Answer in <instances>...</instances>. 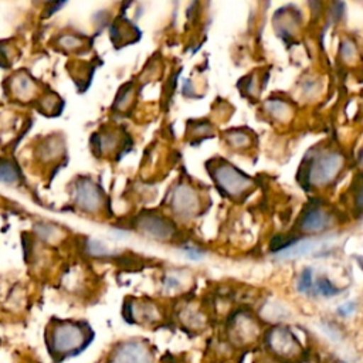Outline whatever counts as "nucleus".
Masks as SVG:
<instances>
[{
  "label": "nucleus",
  "instance_id": "nucleus-1",
  "mask_svg": "<svg viewBox=\"0 0 363 363\" xmlns=\"http://www.w3.org/2000/svg\"><path fill=\"white\" fill-rule=\"evenodd\" d=\"M345 157L337 150H320L312 155L311 159L305 157L299 167L302 184L308 183L311 187H325L330 184L342 172Z\"/></svg>",
  "mask_w": 363,
  "mask_h": 363
},
{
  "label": "nucleus",
  "instance_id": "nucleus-2",
  "mask_svg": "<svg viewBox=\"0 0 363 363\" xmlns=\"http://www.w3.org/2000/svg\"><path fill=\"white\" fill-rule=\"evenodd\" d=\"M208 174L214 180L217 189L231 199L247 193L254 186V180L251 177L224 159L211 160Z\"/></svg>",
  "mask_w": 363,
  "mask_h": 363
},
{
  "label": "nucleus",
  "instance_id": "nucleus-3",
  "mask_svg": "<svg viewBox=\"0 0 363 363\" xmlns=\"http://www.w3.org/2000/svg\"><path fill=\"white\" fill-rule=\"evenodd\" d=\"M48 343L55 354L68 357L79 353V350L85 347L88 343V332L78 322L62 320L52 326Z\"/></svg>",
  "mask_w": 363,
  "mask_h": 363
},
{
  "label": "nucleus",
  "instance_id": "nucleus-4",
  "mask_svg": "<svg viewBox=\"0 0 363 363\" xmlns=\"http://www.w3.org/2000/svg\"><path fill=\"white\" fill-rule=\"evenodd\" d=\"M265 346L278 359L291 360L301 354V343L294 332L286 326H275L265 335Z\"/></svg>",
  "mask_w": 363,
  "mask_h": 363
},
{
  "label": "nucleus",
  "instance_id": "nucleus-5",
  "mask_svg": "<svg viewBox=\"0 0 363 363\" xmlns=\"http://www.w3.org/2000/svg\"><path fill=\"white\" fill-rule=\"evenodd\" d=\"M170 208L179 218L194 217L200 210V197L197 190L189 183H177L170 193Z\"/></svg>",
  "mask_w": 363,
  "mask_h": 363
},
{
  "label": "nucleus",
  "instance_id": "nucleus-6",
  "mask_svg": "<svg viewBox=\"0 0 363 363\" xmlns=\"http://www.w3.org/2000/svg\"><path fill=\"white\" fill-rule=\"evenodd\" d=\"M75 206L85 213H96L102 208L104 194L101 187L91 179H79L74 190Z\"/></svg>",
  "mask_w": 363,
  "mask_h": 363
},
{
  "label": "nucleus",
  "instance_id": "nucleus-7",
  "mask_svg": "<svg viewBox=\"0 0 363 363\" xmlns=\"http://www.w3.org/2000/svg\"><path fill=\"white\" fill-rule=\"evenodd\" d=\"M109 363H153V353L142 340H126L113 349Z\"/></svg>",
  "mask_w": 363,
  "mask_h": 363
},
{
  "label": "nucleus",
  "instance_id": "nucleus-8",
  "mask_svg": "<svg viewBox=\"0 0 363 363\" xmlns=\"http://www.w3.org/2000/svg\"><path fill=\"white\" fill-rule=\"evenodd\" d=\"M138 228L143 234H146L155 240H162V241L170 240L174 234L173 223L170 220H167L166 217L153 214V213L139 216Z\"/></svg>",
  "mask_w": 363,
  "mask_h": 363
},
{
  "label": "nucleus",
  "instance_id": "nucleus-9",
  "mask_svg": "<svg viewBox=\"0 0 363 363\" xmlns=\"http://www.w3.org/2000/svg\"><path fill=\"white\" fill-rule=\"evenodd\" d=\"M330 224L329 213L320 204L308 206L298 220V230L303 234H318Z\"/></svg>",
  "mask_w": 363,
  "mask_h": 363
},
{
  "label": "nucleus",
  "instance_id": "nucleus-10",
  "mask_svg": "<svg viewBox=\"0 0 363 363\" xmlns=\"http://www.w3.org/2000/svg\"><path fill=\"white\" fill-rule=\"evenodd\" d=\"M230 333L235 342H240L241 345H247L257 339L259 333V328L257 320L250 313L241 312L234 315L230 326Z\"/></svg>",
  "mask_w": 363,
  "mask_h": 363
},
{
  "label": "nucleus",
  "instance_id": "nucleus-11",
  "mask_svg": "<svg viewBox=\"0 0 363 363\" xmlns=\"http://www.w3.org/2000/svg\"><path fill=\"white\" fill-rule=\"evenodd\" d=\"M318 245H319L318 241H303L301 244H294V245L279 251L277 254V257H279V258H289V259L298 258V257H303V255L315 251L318 248Z\"/></svg>",
  "mask_w": 363,
  "mask_h": 363
},
{
  "label": "nucleus",
  "instance_id": "nucleus-12",
  "mask_svg": "<svg viewBox=\"0 0 363 363\" xmlns=\"http://www.w3.org/2000/svg\"><path fill=\"white\" fill-rule=\"evenodd\" d=\"M265 111L271 116H274L275 119H278L281 122L286 121L289 118V115L292 113L291 106L285 101H281L277 98H271V99L265 101Z\"/></svg>",
  "mask_w": 363,
  "mask_h": 363
},
{
  "label": "nucleus",
  "instance_id": "nucleus-13",
  "mask_svg": "<svg viewBox=\"0 0 363 363\" xmlns=\"http://www.w3.org/2000/svg\"><path fill=\"white\" fill-rule=\"evenodd\" d=\"M227 143L234 149H248L252 145V138L244 129H230L225 132Z\"/></svg>",
  "mask_w": 363,
  "mask_h": 363
},
{
  "label": "nucleus",
  "instance_id": "nucleus-14",
  "mask_svg": "<svg viewBox=\"0 0 363 363\" xmlns=\"http://www.w3.org/2000/svg\"><path fill=\"white\" fill-rule=\"evenodd\" d=\"M21 180L20 169L14 162L0 160V183L18 184Z\"/></svg>",
  "mask_w": 363,
  "mask_h": 363
},
{
  "label": "nucleus",
  "instance_id": "nucleus-15",
  "mask_svg": "<svg viewBox=\"0 0 363 363\" xmlns=\"http://www.w3.org/2000/svg\"><path fill=\"white\" fill-rule=\"evenodd\" d=\"M342 292L340 288H337L332 281H329L326 277H319L318 279L313 281V295H320L325 298H332L336 296Z\"/></svg>",
  "mask_w": 363,
  "mask_h": 363
},
{
  "label": "nucleus",
  "instance_id": "nucleus-16",
  "mask_svg": "<svg viewBox=\"0 0 363 363\" xmlns=\"http://www.w3.org/2000/svg\"><path fill=\"white\" fill-rule=\"evenodd\" d=\"M33 89H34V84L31 81L30 77H17L16 81H14V85H13V91L21 98V99H26L28 98L30 95H33Z\"/></svg>",
  "mask_w": 363,
  "mask_h": 363
},
{
  "label": "nucleus",
  "instance_id": "nucleus-17",
  "mask_svg": "<svg viewBox=\"0 0 363 363\" xmlns=\"http://www.w3.org/2000/svg\"><path fill=\"white\" fill-rule=\"evenodd\" d=\"M313 271L311 268H305L299 278H298V284H296V289L301 294H311L313 291Z\"/></svg>",
  "mask_w": 363,
  "mask_h": 363
},
{
  "label": "nucleus",
  "instance_id": "nucleus-18",
  "mask_svg": "<svg viewBox=\"0 0 363 363\" xmlns=\"http://www.w3.org/2000/svg\"><path fill=\"white\" fill-rule=\"evenodd\" d=\"M356 308H357V303H356V302H353V301H347V302L342 303L340 306H337L336 312H337V315H339V316H342V318H347V316H350V315H353V313H354Z\"/></svg>",
  "mask_w": 363,
  "mask_h": 363
},
{
  "label": "nucleus",
  "instance_id": "nucleus-19",
  "mask_svg": "<svg viewBox=\"0 0 363 363\" xmlns=\"http://www.w3.org/2000/svg\"><path fill=\"white\" fill-rule=\"evenodd\" d=\"M354 206L363 210V184H360L354 193Z\"/></svg>",
  "mask_w": 363,
  "mask_h": 363
},
{
  "label": "nucleus",
  "instance_id": "nucleus-20",
  "mask_svg": "<svg viewBox=\"0 0 363 363\" xmlns=\"http://www.w3.org/2000/svg\"><path fill=\"white\" fill-rule=\"evenodd\" d=\"M183 251H184V254H186L190 259H200V258H201V252H200L197 248L186 247Z\"/></svg>",
  "mask_w": 363,
  "mask_h": 363
},
{
  "label": "nucleus",
  "instance_id": "nucleus-21",
  "mask_svg": "<svg viewBox=\"0 0 363 363\" xmlns=\"http://www.w3.org/2000/svg\"><path fill=\"white\" fill-rule=\"evenodd\" d=\"M298 363H316V362H313V360H311V359H303V360H299Z\"/></svg>",
  "mask_w": 363,
  "mask_h": 363
},
{
  "label": "nucleus",
  "instance_id": "nucleus-22",
  "mask_svg": "<svg viewBox=\"0 0 363 363\" xmlns=\"http://www.w3.org/2000/svg\"><path fill=\"white\" fill-rule=\"evenodd\" d=\"M360 162H362V164H363V150H362V156H360Z\"/></svg>",
  "mask_w": 363,
  "mask_h": 363
}]
</instances>
